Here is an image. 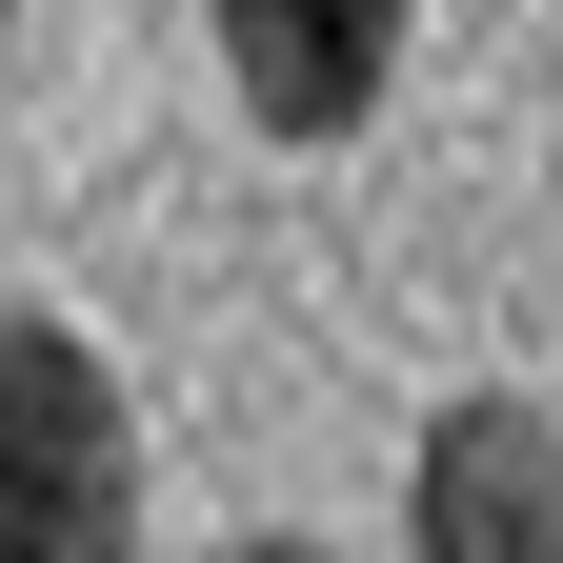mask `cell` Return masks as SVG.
I'll list each match as a JSON object with an SVG mask.
<instances>
[{"label": "cell", "mask_w": 563, "mask_h": 563, "mask_svg": "<svg viewBox=\"0 0 563 563\" xmlns=\"http://www.w3.org/2000/svg\"><path fill=\"white\" fill-rule=\"evenodd\" d=\"M0 563H141V422L81 322H0Z\"/></svg>", "instance_id": "6da1fadb"}, {"label": "cell", "mask_w": 563, "mask_h": 563, "mask_svg": "<svg viewBox=\"0 0 563 563\" xmlns=\"http://www.w3.org/2000/svg\"><path fill=\"white\" fill-rule=\"evenodd\" d=\"M402 563H563V422L463 383L402 463Z\"/></svg>", "instance_id": "7a4b0ae2"}, {"label": "cell", "mask_w": 563, "mask_h": 563, "mask_svg": "<svg viewBox=\"0 0 563 563\" xmlns=\"http://www.w3.org/2000/svg\"><path fill=\"white\" fill-rule=\"evenodd\" d=\"M201 21H222V81H242L262 141H363L422 0H201Z\"/></svg>", "instance_id": "3957f363"}, {"label": "cell", "mask_w": 563, "mask_h": 563, "mask_svg": "<svg viewBox=\"0 0 563 563\" xmlns=\"http://www.w3.org/2000/svg\"><path fill=\"white\" fill-rule=\"evenodd\" d=\"M222 563H322V543H222Z\"/></svg>", "instance_id": "277c9868"}, {"label": "cell", "mask_w": 563, "mask_h": 563, "mask_svg": "<svg viewBox=\"0 0 563 563\" xmlns=\"http://www.w3.org/2000/svg\"><path fill=\"white\" fill-rule=\"evenodd\" d=\"M0 60H21V0H0Z\"/></svg>", "instance_id": "5b68a950"}]
</instances>
